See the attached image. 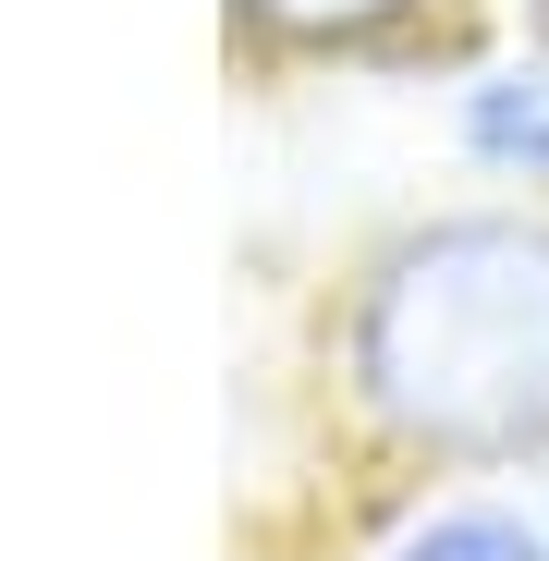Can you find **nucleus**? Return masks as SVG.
I'll return each instance as SVG.
<instances>
[{
    "label": "nucleus",
    "instance_id": "f257e3e1",
    "mask_svg": "<svg viewBox=\"0 0 549 561\" xmlns=\"http://www.w3.org/2000/svg\"><path fill=\"white\" fill-rule=\"evenodd\" d=\"M342 403L403 463H549V208H427L342 294Z\"/></svg>",
    "mask_w": 549,
    "mask_h": 561
},
{
    "label": "nucleus",
    "instance_id": "f03ea898",
    "mask_svg": "<svg viewBox=\"0 0 549 561\" xmlns=\"http://www.w3.org/2000/svg\"><path fill=\"white\" fill-rule=\"evenodd\" d=\"M451 147H465L489 183H525V196H549V25L501 61H477L465 85H451Z\"/></svg>",
    "mask_w": 549,
    "mask_h": 561
},
{
    "label": "nucleus",
    "instance_id": "7ed1b4c3",
    "mask_svg": "<svg viewBox=\"0 0 549 561\" xmlns=\"http://www.w3.org/2000/svg\"><path fill=\"white\" fill-rule=\"evenodd\" d=\"M366 561H549V513L501 501V489H439L415 501Z\"/></svg>",
    "mask_w": 549,
    "mask_h": 561
},
{
    "label": "nucleus",
    "instance_id": "20e7f679",
    "mask_svg": "<svg viewBox=\"0 0 549 561\" xmlns=\"http://www.w3.org/2000/svg\"><path fill=\"white\" fill-rule=\"evenodd\" d=\"M232 13L256 37H282V49H379L415 13H439V0H232Z\"/></svg>",
    "mask_w": 549,
    "mask_h": 561
},
{
    "label": "nucleus",
    "instance_id": "39448f33",
    "mask_svg": "<svg viewBox=\"0 0 549 561\" xmlns=\"http://www.w3.org/2000/svg\"><path fill=\"white\" fill-rule=\"evenodd\" d=\"M537 513H549V501H537Z\"/></svg>",
    "mask_w": 549,
    "mask_h": 561
}]
</instances>
